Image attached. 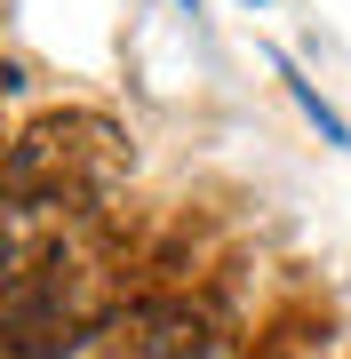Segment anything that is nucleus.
Returning <instances> with one entry per match:
<instances>
[{
  "label": "nucleus",
  "mask_w": 351,
  "mask_h": 359,
  "mask_svg": "<svg viewBox=\"0 0 351 359\" xmlns=\"http://www.w3.org/2000/svg\"><path fill=\"white\" fill-rule=\"evenodd\" d=\"M272 65H280V80H287V96L303 104V120H312V128H319L327 144H336V152H351V128H343V112H336V104H327V96L312 88V80L296 72V65H287V56H272Z\"/></svg>",
  "instance_id": "2"
},
{
  "label": "nucleus",
  "mask_w": 351,
  "mask_h": 359,
  "mask_svg": "<svg viewBox=\"0 0 351 359\" xmlns=\"http://www.w3.org/2000/svg\"><path fill=\"white\" fill-rule=\"evenodd\" d=\"M240 8H263V0H240Z\"/></svg>",
  "instance_id": "3"
},
{
  "label": "nucleus",
  "mask_w": 351,
  "mask_h": 359,
  "mask_svg": "<svg viewBox=\"0 0 351 359\" xmlns=\"http://www.w3.org/2000/svg\"><path fill=\"white\" fill-rule=\"evenodd\" d=\"M136 327H144L136 359H208V351H216L208 320H200V311H184V304H152V311H136Z\"/></svg>",
  "instance_id": "1"
},
{
  "label": "nucleus",
  "mask_w": 351,
  "mask_h": 359,
  "mask_svg": "<svg viewBox=\"0 0 351 359\" xmlns=\"http://www.w3.org/2000/svg\"><path fill=\"white\" fill-rule=\"evenodd\" d=\"M184 8H192V16H200V0H184Z\"/></svg>",
  "instance_id": "4"
}]
</instances>
